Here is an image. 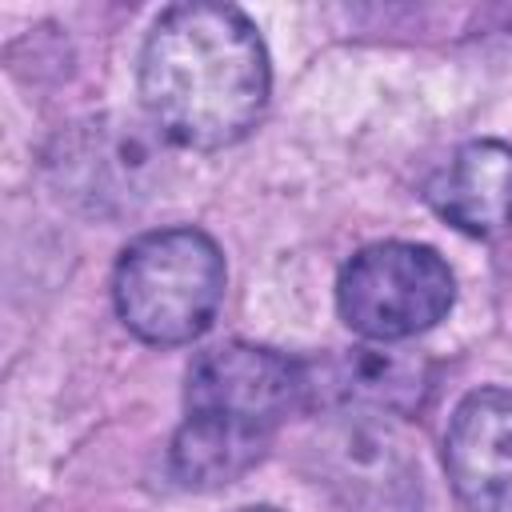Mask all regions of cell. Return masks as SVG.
I'll return each instance as SVG.
<instances>
[{"label":"cell","instance_id":"1","mask_svg":"<svg viewBox=\"0 0 512 512\" xmlns=\"http://www.w3.org/2000/svg\"><path fill=\"white\" fill-rule=\"evenodd\" d=\"M268 52L232 4H176L140 52V100L164 140L216 152L244 140L268 104Z\"/></svg>","mask_w":512,"mask_h":512},{"label":"cell","instance_id":"2","mask_svg":"<svg viewBox=\"0 0 512 512\" xmlns=\"http://www.w3.org/2000/svg\"><path fill=\"white\" fill-rule=\"evenodd\" d=\"M304 408V368L260 344H220L192 360L184 424L172 440V472L188 488H220L244 476L276 428Z\"/></svg>","mask_w":512,"mask_h":512},{"label":"cell","instance_id":"3","mask_svg":"<svg viewBox=\"0 0 512 512\" xmlns=\"http://www.w3.org/2000/svg\"><path fill=\"white\" fill-rule=\"evenodd\" d=\"M112 300L132 336L148 344H188L216 320L224 256L200 228L144 232L116 260Z\"/></svg>","mask_w":512,"mask_h":512},{"label":"cell","instance_id":"4","mask_svg":"<svg viewBox=\"0 0 512 512\" xmlns=\"http://www.w3.org/2000/svg\"><path fill=\"white\" fill-rule=\"evenodd\" d=\"M456 280L436 248L408 244V240H384L360 248L340 280H336V304L352 332L364 340H408L452 308Z\"/></svg>","mask_w":512,"mask_h":512},{"label":"cell","instance_id":"5","mask_svg":"<svg viewBox=\"0 0 512 512\" xmlns=\"http://www.w3.org/2000/svg\"><path fill=\"white\" fill-rule=\"evenodd\" d=\"M336 420L320 436L324 488L344 512H416L420 472L404 440L372 420L376 412H332Z\"/></svg>","mask_w":512,"mask_h":512},{"label":"cell","instance_id":"6","mask_svg":"<svg viewBox=\"0 0 512 512\" xmlns=\"http://www.w3.org/2000/svg\"><path fill=\"white\" fill-rule=\"evenodd\" d=\"M444 468L468 512H512V388H476L456 404Z\"/></svg>","mask_w":512,"mask_h":512},{"label":"cell","instance_id":"7","mask_svg":"<svg viewBox=\"0 0 512 512\" xmlns=\"http://www.w3.org/2000/svg\"><path fill=\"white\" fill-rule=\"evenodd\" d=\"M304 368V408L332 412H416L432 388V364L412 352L348 348Z\"/></svg>","mask_w":512,"mask_h":512},{"label":"cell","instance_id":"8","mask_svg":"<svg viewBox=\"0 0 512 512\" xmlns=\"http://www.w3.org/2000/svg\"><path fill=\"white\" fill-rule=\"evenodd\" d=\"M428 200L468 236H496L512 228V148L500 140L464 144L432 180Z\"/></svg>","mask_w":512,"mask_h":512},{"label":"cell","instance_id":"9","mask_svg":"<svg viewBox=\"0 0 512 512\" xmlns=\"http://www.w3.org/2000/svg\"><path fill=\"white\" fill-rule=\"evenodd\" d=\"M244 512H276V508H244Z\"/></svg>","mask_w":512,"mask_h":512}]
</instances>
